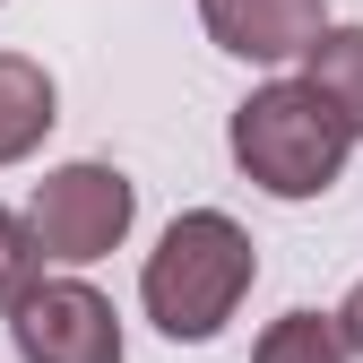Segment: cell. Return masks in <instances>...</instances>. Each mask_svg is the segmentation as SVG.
<instances>
[{
  "label": "cell",
  "mask_w": 363,
  "mask_h": 363,
  "mask_svg": "<svg viewBox=\"0 0 363 363\" xmlns=\"http://www.w3.org/2000/svg\"><path fill=\"white\" fill-rule=\"evenodd\" d=\"M43 259H52V251L35 242V225L0 208V311H18V303L43 286Z\"/></svg>",
  "instance_id": "9"
},
{
  "label": "cell",
  "mask_w": 363,
  "mask_h": 363,
  "mask_svg": "<svg viewBox=\"0 0 363 363\" xmlns=\"http://www.w3.org/2000/svg\"><path fill=\"white\" fill-rule=\"evenodd\" d=\"M303 78L329 96V113L363 139V26H320V43L303 52Z\"/></svg>",
  "instance_id": "7"
},
{
  "label": "cell",
  "mask_w": 363,
  "mask_h": 363,
  "mask_svg": "<svg viewBox=\"0 0 363 363\" xmlns=\"http://www.w3.org/2000/svg\"><path fill=\"white\" fill-rule=\"evenodd\" d=\"M225 147H234V164L268 199H320V191H337L354 130L329 113V96L311 78H277V86H251V96L234 104Z\"/></svg>",
  "instance_id": "2"
},
{
  "label": "cell",
  "mask_w": 363,
  "mask_h": 363,
  "mask_svg": "<svg viewBox=\"0 0 363 363\" xmlns=\"http://www.w3.org/2000/svg\"><path fill=\"white\" fill-rule=\"evenodd\" d=\"M337 329H346V346H354V354H363V286H354V294H346V303H337Z\"/></svg>",
  "instance_id": "10"
},
{
  "label": "cell",
  "mask_w": 363,
  "mask_h": 363,
  "mask_svg": "<svg viewBox=\"0 0 363 363\" xmlns=\"http://www.w3.org/2000/svg\"><path fill=\"white\" fill-rule=\"evenodd\" d=\"M199 18L216 35V52L234 61H303L329 26V0H199Z\"/></svg>",
  "instance_id": "5"
},
{
  "label": "cell",
  "mask_w": 363,
  "mask_h": 363,
  "mask_svg": "<svg viewBox=\"0 0 363 363\" xmlns=\"http://www.w3.org/2000/svg\"><path fill=\"white\" fill-rule=\"evenodd\" d=\"M52 121L61 113H52V78H43V61L0 52V164H26Z\"/></svg>",
  "instance_id": "6"
},
{
  "label": "cell",
  "mask_w": 363,
  "mask_h": 363,
  "mask_svg": "<svg viewBox=\"0 0 363 363\" xmlns=\"http://www.w3.org/2000/svg\"><path fill=\"white\" fill-rule=\"evenodd\" d=\"M9 337L26 363H121V311L86 277H43L9 311Z\"/></svg>",
  "instance_id": "4"
},
{
  "label": "cell",
  "mask_w": 363,
  "mask_h": 363,
  "mask_svg": "<svg viewBox=\"0 0 363 363\" xmlns=\"http://www.w3.org/2000/svg\"><path fill=\"white\" fill-rule=\"evenodd\" d=\"M251 277H259V251H251L242 225L225 208H182L164 225V242L147 251V268H139V303L173 346H208L242 311Z\"/></svg>",
  "instance_id": "1"
},
{
  "label": "cell",
  "mask_w": 363,
  "mask_h": 363,
  "mask_svg": "<svg viewBox=\"0 0 363 363\" xmlns=\"http://www.w3.org/2000/svg\"><path fill=\"white\" fill-rule=\"evenodd\" d=\"M346 329H337V311H286V320H268L251 363H346Z\"/></svg>",
  "instance_id": "8"
},
{
  "label": "cell",
  "mask_w": 363,
  "mask_h": 363,
  "mask_svg": "<svg viewBox=\"0 0 363 363\" xmlns=\"http://www.w3.org/2000/svg\"><path fill=\"white\" fill-rule=\"evenodd\" d=\"M130 216H139L130 173H121V164H96V156H78V164H61V173H43V182H35V199H26L35 242L52 251V259H69V268L121 251Z\"/></svg>",
  "instance_id": "3"
}]
</instances>
